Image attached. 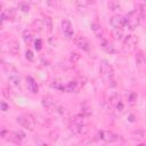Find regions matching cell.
Segmentation results:
<instances>
[{
	"label": "cell",
	"instance_id": "24",
	"mask_svg": "<svg viewBox=\"0 0 146 146\" xmlns=\"http://www.w3.org/2000/svg\"><path fill=\"white\" fill-rule=\"evenodd\" d=\"M80 59V55H79V52H71V56H70V62L71 63H76L78 60Z\"/></svg>",
	"mask_w": 146,
	"mask_h": 146
},
{
	"label": "cell",
	"instance_id": "21",
	"mask_svg": "<svg viewBox=\"0 0 146 146\" xmlns=\"http://www.w3.org/2000/svg\"><path fill=\"white\" fill-rule=\"evenodd\" d=\"M144 136H145V133H144V131H141V130H139V129L132 132V139H137V140H141V139L144 138Z\"/></svg>",
	"mask_w": 146,
	"mask_h": 146
},
{
	"label": "cell",
	"instance_id": "19",
	"mask_svg": "<svg viewBox=\"0 0 146 146\" xmlns=\"http://www.w3.org/2000/svg\"><path fill=\"white\" fill-rule=\"evenodd\" d=\"M43 25H44V27L47 29L48 32L52 31V19L49 16H44L43 17Z\"/></svg>",
	"mask_w": 146,
	"mask_h": 146
},
{
	"label": "cell",
	"instance_id": "10",
	"mask_svg": "<svg viewBox=\"0 0 146 146\" xmlns=\"http://www.w3.org/2000/svg\"><path fill=\"white\" fill-rule=\"evenodd\" d=\"M74 43L75 46H78L80 49H82L83 51H89L90 50V44L88 42V40L82 36V35H78L74 38Z\"/></svg>",
	"mask_w": 146,
	"mask_h": 146
},
{
	"label": "cell",
	"instance_id": "4",
	"mask_svg": "<svg viewBox=\"0 0 146 146\" xmlns=\"http://www.w3.org/2000/svg\"><path fill=\"white\" fill-rule=\"evenodd\" d=\"M141 17L138 13V10L130 11L124 16V26H127L129 30H135L140 24Z\"/></svg>",
	"mask_w": 146,
	"mask_h": 146
},
{
	"label": "cell",
	"instance_id": "29",
	"mask_svg": "<svg viewBox=\"0 0 146 146\" xmlns=\"http://www.w3.org/2000/svg\"><path fill=\"white\" fill-rule=\"evenodd\" d=\"M2 21H3V10H2V9H0V26H1Z\"/></svg>",
	"mask_w": 146,
	"mask_h": 146
},
{
	"label": "cell",
	"instance_id": "22",
	"mask_svg": "<svg viewBox=\"0 0 146 146\" xmlns=\"http://www.w3.org/2000/svg\"><path fill=\"white\" fill-rule=\"evenodd\" d=\"M18 9L23 13H27L30 10V5L27 2H19L18 3Z\"/></svg>",
	"mask_w": 146,
	"mask_h": 146
},
{
	"label": "cell",
	"instance_id": "3",
	"mask_svg": "<svg viewBox=\"0 0 146 146\" xmlns=\"http://www.w3.org/2000/svg\"><path fill=\"white\" fill-rule=\"evenodd\" d=\"M5 72H6V75L8 78V80L15 86V87H18L21 84V75H19V72L17 71V68L11 65V64H5Z\"/></svg>",
	"mask_w": 146,
	"mask_h": 146
},
{
	"label": "cell",
	"instance_id": "16",
	"mask_svg": "<svg viewBox=\"0 0 146 146\" xmlns=\"http://www.w3.org/2000/svg\"><path fill=\"white\" fill-rule=\"evenodd\" d=\"M15 17H16V9L15 8H7L3 10V19L14 21Z\"/></svg>",
	"mask_w": 146,
	"mask_h": 146
},
{
	"label": "cell",
	"instance_id": "2",
	"mask_svg": "<svg viewBox=\"0 0 146 146\" xmlns=\"http://www.w3.org/2000/svg\"><path fill=\"white\" fill-rule=\"evenodd\" d=\"M137 42H138V39L136 35L133 34H128L123 42H122V46H121V50L124 55H130L132 54L135 50H136V47H137Z\"/></svg>",
	"mask_w": 146,
	"mask_h": 146
},
{
	"label": "cell",
	"instance_id": "5",
	"mask_svg": "<svg viewBox=\"0 0 146 146\" xmlns=\"http://www.w3.org/2000/svg\"><path fill=\"white\" fill-rule=\"evenodd\" d=\"M16 121L18 124H21L22 127H24L31 131L34 129V120L30 115H21L16 119Z\"/></svg>",
	"mask_w": 146,
	"mask_h": 146
},
{
	"label": "cell",
	"instance_id": "15",
	"mask_svg": "<svg viewBox=\"0 0 146 146\" xmlns=\"http://www.w3.org/2000/svg\"><path fill=\"white\" fill-rule=\"evenodd\" d=\"M90 27H91V30H92L95 36H97L98 39H102V38H103L104 31H103V27H102V25H100L99 23H97V22H91Z\"/></svg>",
	"mask_w": 146,
	"mask_h": 146
},
{
	"label": "cell",
	"instance_id": "11",
	"mask_svg": "<svg viewBox=\"0 0 146 146\" xmlns=\"http://www.w3.org/2000/svg\"><path fill=\"white\" fill-rule=\"evenodd\" d=\"M110 24L115 29V30H119L121 27L124 26V17L122 15H114L111 17L110 19Z\"/></svg>",
	"mask_w": 146,
	"mask_h": 146
},
{
	"label": "cell",
	"instance_id": "27",
	"mask_svg": "<svg viewBox=\"0 0 146 146\" xmlns=\"http://www.w3.org/2000/svg\"><path fill=\"white\" fill-rule=\"evenodd\" d=\"M25 56H26V58H27L29 60H32V59H33V52H32L31 50H26Z\"/></svg>",
	"mask_w": 146,
	"mask_h": 146
},
{
	"label": "cell",
	"instance_id": "28",
	"mask_svg": "<svg viewBox=\"0 0 146 146\" xmlns=\"http://www.w3.org/2000/svg\"><path fill=\"white\" fill-rule=\"evenodd\" d=\"M49 6H54L55 8H59L60 7V3L59 2H48Z\"/></svg>",
	"mask_w": 146,
	"mask_h": 146
},
{
	"label": "cell",
	"instance_id": "23",
	"mask_svg": "<svg viewBox=\"0 0 146 146\" xmlns=\"http://www.w3.org/2000/svg\"><path fill=\"white\" fill-rule=\"evenodd\" d=\"M108 8L111 10H116V9H120V3L117 1H110L108 2Z\"/></svg>",
	"mask_w": 146,
	"mask_h": 146
},
{
	"label": "cell",
	"instance_id": "8",
	"mask_svg": "<svg viewBox=\"0 0 146 146\" xmlns=\"http://www.w3.org/2000/svg\"><path fill=\"white\" fill-rule=\"evenodd\" d=\"M98 136L102 140H104L106 143H114V141L119 140V136L112 131H108V130H100L98 132Z\"/></svg>",
	"mask_w": 146,
	"mask_h": 146
},
{
	"label": "cell",
	"instance_id": "17",
	"mask_svg": "<svg viewBox=\"0 0 146 146\" xmlns=\"http://www.w3.org/2000/svg\"><path fill=\"white\" fill-rule=\"evenodd\" d=\"M8 51L13 55H17L19 52V44L15 40H10L8 42Z\"/></svg>",
	"mask_w": 146,
	"mask_h": 146
},
{
	"label": "cell",
	"instance_id": "20",
	"mask_svg": "<svg viewBox=\"0 0 146 146\" xmlns=\"http://www.w3.org/2000/svg\"><path fill=\"white\" fill-rule=\"evenodd\" d=\"M63 90H65V91H67V92H73V91H75V90H76V82L70 81L66 86L63 87Z\"/></svg>",
	"mask_w": 146,
	"mask_h": 146
},
{
	"label": "cell",
	"instance_id": "32",
	"mask_svg": "<svg viewBox=\"0 0 146 146\" xmlns=\"http://www.w3.org/2000/svg\"><path fill=\"white\" fill-rule=\"evenodd\" d=\"M139 146H144V145H143V144H141V145H139Z\"/></svg>",
	"mask_w": 146,
	"mask_h": 146
},
{
	"label": "cell",
	"instance_id": "6",
	"mask_svg": "<svg viewBox=\"0 0 146 146\" xmlns=\"http://www.w3.org/2000/svg\"><path fill=\"white\" fill-rule=\"evenodd\" d=\"M42 103V106L50 113H54V112H57V105L55 103V99L51 97V96H44L41 100Z\"/></svg>",
	"mask_w": 146,
	"mask_h": 146
},
{
	"label": "cell",
	"instance_id": "1",
	"mask_svg": "<svg viewBox=\"0 0 146 146\" xmlns=\"http://www.w3.org/2000/svg\"><path fill=\"white\" fill-rule=\"evenodd\" d=\"M99 72H100V74H102V76L108 82V84H110L111 87H114V86H115V81H114V70H113L112 65H111L107 60H105V59L100 60V63H99Z\"/></svg>",
	"mask_w": 146,
	"mask_h": 146
},
{
	"label": "cell",
	"instance_id": "25",
	"mask_svg": "<svg viewBox=\"0 0 146 146\" xmlns=\"http://www.w3.org/2000/svg\"><path fill=\"white\" fill-rule=\"evenodd\" d=\"M137 97H138V95L136 92H131L129 95V102H130V104H133L137 100Z\"/></svg>",
	"mask_w": 146,
	"mask_h": 146
},
{
	"label": "cell",
	"instance_id": "31",
	"mask_svg": "<svg viewBox=\"0 0 146 146\" xmlns=\"http://www.w3.org/2000/svg\"><path fill=\"white\" fill-rule=\"evenodd\" d=\"M42 146H49V145H46V144H44V145H42Z\"/></svg>",
	"mask_w": 146,
	"mask_h": 146
},
{
	"label": "cell",
	"instance_id": "26",
	"mask_svg": "<svg viewBox=\"0 0 146 146\" xmlns=\"http://www.w3.org/2000/svg\"><path fill=\"white\" fill-rule=\"evenodd\" d=\"M34 48H35L36 50H41V48H42V41H41L40 39H36V40H35V42H34Z\"/></svg>",
	"mask_w": 146,
	"mask_h": 146
},
{
	"label": "cell",
	"instance_id": "30",
	"mask_svg": "<svg viewBox=\"0 0 146 146\" xmlns=\"http://www.w3.org/2000/svg\"><path fill=\"white\" fill-rule=\"evenodd\" d=\"M0 105H1V108H2V111H7V108H8L7 104H5V103H0Z\"/></svg>",
	"mask_w": 146,
	"mask_h": 146
},
{
	"label": "cell",
	"instance_id": "9",
	"mask_svg": "<svg viewBox=\"0 0 146 146\" xmlns=\"http://www.w3.org/2000/svg\"><path fill=\"white\" fill-rule=\"evenodd\" d=\"M62 30L64 32V35L67 39H73L74 32H73V29H72V23L68 19H63L62 21Z\"/></svg>",
	"mask_w": 146,
	"mask_h": 146
},
{
	"label": "cell",
	"instance_id": "18",
	"mask_svg": "<svg viewBox=\"0 0 146 146\" xmlns=\"http://www.w3.org/2000/svg\"><path fill=\"white\" fill-rule=\"evenodd\" d=\"M23 40H24V42L27 44V46H30L31 43H32V40H33V33H32V31L31 30H24V32H23Z\"/></svg>",
	"mask_w": 146,
	"mask_h": 146
},
{
	"label": "cell",
	"instance_id": "14",
	"mask_svg": "<svg viewBox=\"0 0 146 146\" xmlns=\"http://www.w3.org/2000/svg\"><path fill=\"white\" fill-rule=\"evenodd\" d=\"M26 84H27V89L32 92V94H38L39 91V86L36 83V81L32 78V76H26Z\"/></svg>",
	"mask_w": 146,
	"mask_h": 146
},
{
	"label": "cell",
	"instance_id": "7",
	"mask_svg": "<svg viewBox=\"0 0 146 146\" xmlns=\"http://www.w3.org/2000/svg\"><path fill=\"white\" fill-rule=\"evenodd\" d=\"M70 130L71 132L76 136V137H82L84 135L88 133V127L86 124H75V123H72L71 127H70Z\"/></svg>",
	"mask_w": 146,
	"mask_h": 146
},
{
	"label": "cell",
	"instance_id": "13",
	"mask_svg": "<svg viewBox=\"0 0 146 146\" xmlns=\"http://www.w3.org/2000/svg\"><path fill=\"white\" fill-rule=\"evenodd\" d=\"M100 48H102L104 51L108 52V54H116V52H117L116 48H115L110 41H107V40H102V41H100Z\"/></svg>",
	"mask_w": 146,
	"mask_h": 146
},
{
	"label": "cell",
	"instance_id": "12",
	"mask_svg": "<svg viewBox=\"0 0 146 146\" xmlns=\"http://www.w3.org/2000/svg\"><path fill=\"white\" fill-rule=\"evenodd\" d=\"M136 65H137L138 70H140L141 72L144 71L145 65H146V59H145V55L141 50L137 51V54H136Z\"/></svg>",
	"mask_w": 146,
	"mask_h": 146
}]
</instances>
